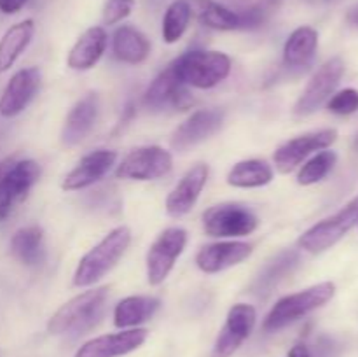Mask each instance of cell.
<instances>
[{"mask_svg": "<svg viewBox=\"0 0 358 357\" xmlns=\"http://www.w3.org/2000/svg\"><path fill=\"white\" fill-rule=\"evenodd\" d=\"M108 287L84 290L56 310L49 318L48 331L51 335H83L93 329L105 314Z\"/></svg>", "mask_w": 358, "mask_h": 357, "instance_id": "obj_1", "label": "cell"}, {"mask_svg": "<svg viewBox=\"0 0 358 357\" xmlns=\"http://www.w3.org/2000/svg\"><path fill=\"white\" fill-rule=\"evenodd\" d=\"M129 244H131L129 227L119 226L108 231L79 261L76 273H73V286L91 287L100 282L124 255Z\"/></svg>", "mask_w": 358, "mask_h": 357, "instance_id": "obj_2", "label": "cell"}, {"mask_svg": "<svg viewBox=\"0 0 358 357\" xmlns=\"http://www.w3.org/2000/svg\"><path fill=\"white\" fill-rule=\"evenodd\" d=\"M175 76L185 86L210 90L227 79L231 74V58L220 51H194L184 52L171 63Z\"/></svg>", "mask_w": 358, "mask_h": 357, "instance_id": "obj_3", "label": "cell"}, {"mask_svg": "<svg viewBox=\"0 0 358 357\" xmlns=\"http://www.w3.org/2000/svg\"><path fill=\"white\" fill-rule=\"evenodd\" d=\"M336 286L332 282H320L317 286H311L299 293L283 296L276 301L275 307L268 314L264 321L266 331H280L287 328L292 322L299 321L304 315L311 314L317 308L324 307L325 303L334 298Z\"/></svg>", "mask_w": 358, "mask_h": 357, "instance_id": "obj_4", "label": "cell"}, {"mask_svg": "<svg viewBox=\"0 0 358 357\" xmlns=\"http://www.w3.org/2000/svg\"><path fill=\"white\" fill-rule=\"evenodd\" d=\"M358 224V196L355 200L343 206L338 214L320 220L310 230L304 231L297 240L303 251L310 254H320L338 244L350 230H353Z\"/></svg>", "mask_w": 358, "mask_h": 357, "instance_id": "obj_5", "label": "cell"}, {"mask_svg": "<svg viewBox=\"0 0 358 357\" xmlns=\"http://www.w3.org/2000/svg\"><path fill=\"white\" fill-rule=\"evenodd\" d=\"M259 219L240 203H219L203 214V230L213 238H240L254 233Z\"/></svg>", "mask_w": 358, "mask_h": 357, "instance_id": "obj_6", "label": "cell"}, {"mask_svg": "<svg viewBox=\"0 0 358 357\" xmlns=\"http://www.w3.org/2000/svg\"><path fill=\"white\" fill-rule=\"evenodd\" d=\"M185 245H187V231L184 227L171 226L157 234L145 258L147 282L150 286H159L168 279Z\"/></svg>", "mask_w": 358, "mask_h": 357, "instance_id": "obj_7", "label": "cell"}, {"mask_svg": "<svg viewBox=\"0 0 358 357\" xmlns=\"http://www.w3.org/2000/svg\"><path fill=\"white\" fill-rule=\"evenodd\" d=\"M173 168L170 150L159 146H145L133 149L115 170L119 178L126 181H156L168 175Z\"/></svg>", "mask_w": 358, "mask_h": 357, "instance_id": "obj_8", "label": "cell"}, {"mask_svg": "<svg viewBox=\"0 0 358 357\" xmlns=\"http://www.w3.org/2000/svg\"><path fill=\"white\" fill-rule=\"evenodd\" d=\"M345 62L339 56H334L329 62H325L315 72V76L311 77L308 86L301 93L299 100L294 105V114L304 118V115H311L313 112H317L339 86L343 76H345Z\"/></svg>", "mask_w": 358, "mask_h": 357, "instance_id": "obj_9", "label": "cell"}, {"mask_svg": "<svg viewBox=\"0 0 358 357\" xmlns=\"http://www.w3.org/2000/svg\"><path fill=\"white\" fill-rule=\"evenodd\" d=\"M41 177V167L34 160L14 161L0 181V223L6 220L17 203L23 202Z\"/></svg>", "mask_w": 358, "mask_h": 357, "instance_id": "obj_10", "label": "cell"}, {"mask_svg": "<svg viewBox=\"0 0 358 357\" xmlns=\"http://www.w3.org/2000/svg\"><path fill=\"white\" fill-rule=\"evenodd\" d=\"M338 139V132L332 128L317 130V132L304 133V135L296 136V139L289 140L283 146H280L275 150V160L276 168L282 174H290L296 167H299L310 154L324 150L331 147L332 144Z\"/></svg>", "mask_w": 358, "mask_h": 357, "instance_id": "obj_11", "label": "cell"}, {"mask_svg": "<svg viewBox=\"0 0 358 357\" xmlns=\"http://www.w3.org/2000/svg\"><path fill=\"white\" fill-rule=\"evenodd\" d=\"M257 322V312L252 304L238 303L231 307L226 324L220 329L217 342L213 345L212 357H231L245 340L252 335Z\"/></svg>", "mask_w": 358, "mask_h": 357, "instance_id": "obj_12", "label": "cell"}, {"mask_svg": "<svg viewBox=\"0 0 358 357\" xmlns=\"http://www.w3.org/2000/svg\"><path fill=\"white\" fill-rule=\"evenodd\" d=\"M224 125V112L219 108L196 111L171 133L170 144L178 153H185L191 147L205 142L215 135Z\"/></svg>", "mask_w": 358, "mask_h": 357, "instance_id": "obj_13", "label": "cell"}, {"mask_svg": "<svg viewBox=\"0 0 358 357\" xmlns=\"http://www.w3.org/2000/svg\"><path fill=\"white\" fill-rule=\"evenodd\" d=\"M192 102L194 100H192L187 86L177 79L171 65L150 83L143 94V105L152 112H161L166 107L185 111L187 107H191Z\"/></svg>", "mask_w": 358, "mask_h": 357, "instance_id": "obj_14", "label": "cell"}, {"mask_svg": "<svg viewBox=\"0 0 358 357\" xmlns=\"http://www.w3.org/2000/svg\"><path fill=\"white\" fill-rule=\"evenodd\" d=\"M38 88H41V70L37 66L17 70L9 79L2 97H0V115L14 118V115L21 114L34 100Z\"/></svg>", "mask_w": 358, "mask_h": 357, "instance_id": "obj_15", "label": "cell"}, {"mask_svg": "<svg viewBox=\"0 0 358 357\" xmlns=\"http://www.w3.org/2000/svg\"><path fill=\"white\" fill-rule=\"evenodd\" d=\"M149 331L145 328L124 329L114 335H103L90 340L77 350L76 357H121L145 343Z\"/></svg>", "mask_w": 358, "mask_h": 357, "instance_id": "obj_16", "label": "cell"}, {"mask_svg": "<svg viewBox=\"0 0 358 357\" xmlns=\"http://www.w3.org/2000/svg\"><path fill=\"white\" fill-rule=\"evenodd\" d=\"M117 153L108 149H98L80 158L79 163L65 175L62 188L65 191H79L101 181L115 164Z\"/></svg>", "mask_w": 358, "mask_h": 357, "instance_id": "obj_17", "label": "cell"}, {"mask_svg": "<svg viewBox=\"0 0 358 357\" xmlns=\"http://www.w3.org/2000/svg\"><path fill=\"white\" fill-rule=\"evenodd\" d=\"M210 177L208 164L198 163L180 178L166 198V212L171 217H182L194 209L199 195Z\"/></svg>", "mask_w": 358, "mask_h": 357, "instance_id": "obj_18", "label": "cell"}, {"mask_svg": "<svg viewBox=\"0 0 358 357\" xmlns=\"http://www.w3.org/2000/svg\"><path fill=\"white\" fill-rule=\"evenodd\" d=\"M100 112V98L96 93H87L80 98L66 115L62 128V144L66 147L79 146L93 130Z\"/></svg>", "mask_w": 358, "mask_h": 357, "instance_id": "obj_19", "label": "cell"}, {"mask_svg": "<svg viewBox=\"0 0 358 357\" xmlns=\"http://www.w3.org/2000/svg\"><path fill=\"white\" fill-rule=\"evenodd\" d=\"M252 245L247 241H217L205 245L196 255V265L205 273H219L243 262L252 254Z\"/></svg>", "mask_w": 358, "mask_h": 357, "instance_id": "obj_20", "label": "cell"}, {"mask_svg": "<svg viewBox=\"0 0 358 357\" xmlns=\"http://www.w3.org/2000/svg\"><path fill=\"white\" fill-rule=\"evenodd\" d=\"M107 31L103 27H91L87 28L80 37L77 38L76 44L72 46L69 52L66 63L72 70H90L100 62L107 49Z\"/></svg>", "mask_w": 358, "mask_h": 357, "instance_id": "obj_21", "label": "cell"}, {"mask_svg": "<svg viewBox=\"0 0 358 357\" xmlns=\"http://www.w3.org/2000/svg\"><path fill=\"white\" fill-rule=\"evenodd\" d=\"M112 52L119 62L138 65L149 58L150 42L138 28L131 27V24H122L114 31Z\"/></svg>", "mask_w": 358, "mask_h": 357, "instance_id": "obj_22", "label": "cell"}, {"mask_svg": "<svg viewBox=\"0 0 358 357\" xmlns=\"http://www.w3.org/2000/svg\"><path fill=\"white\" fill-rule=\"evenodd\" d=\"M318 48V31L311 27H299L289 35L283 48V63L289 69H306L313 62Z\"/></svg>", "mask_w": 358, "mask_h": 357, "instance_id": "obj_23", "label": "cell"}, {"mask_svg": "<svg viewBox=\"0 0 358 357\" xmlns=\"http://www.w3.org/2000/svg\"><path fill=\"white\" fill-rule=\"evenodd\" d=\"M161 307V301L154 296H128L119 301L114 308V326L121 329L138 328L150 321Z\"/></svg>", "mask_w": 358, "mask_h": 357, "instance_id": "obj_24", "label": "cell"}, {"mask_svg": "<svg viewBox=\"0 0 358 357\" xmlns=\"http://www.w3.org/2000/svg\"><path fill=\"white\" fill-rule=\"evenodd\" d=\"M35 34V23L31 20L13 24L0 38V72H6L16 63L21 52L28 48Z\"/></svg>", "mask_w": 358, "mask_h": 357, "instance_id": "obj_25", "label": "cell"}, {"mask_svg": "<svg viewBox=\"0 0 358 357\" xmlns=\"http://www.w3.org/2000/svg\"><path fill=\"white\" fill-rule=\"evenodd\" d=\"M189 4H191L192 14L205 27L220 31L238 30L240 28L238 13L227 9V7L215 2V0H189Z\"/></svg>", "mask_w": 358, "mask_h": 357, "instance_id": "obj_26", "label": "cell"}, {"mask_svg": "<svg viewBox=\"0 0 358 357\" xmlns=\"http://www.w3.org/2000/svg\"><path fill=\"white\" fill-rule=\"evenodd\" d=\"M10 251L14 258L20 259L23 265L35 266L44 259V231L42 227L31 226L21 227L14 233L10 240Z\"/></svg>", "mask_w": 358, "mask_h": 357, "instance_id": "obj_27", "label": "cell"}, {"mask_svg": "<svg viewBox=\"0 0 358 357\" xmlns=\"http://www.w3.org/2000/svg\"><path fill=\"white\" fill-rule=\"evenodd\" d=\"M275 177L271 164L262 160H243L234 164L227 174V184L233 188H262Z\"/></svg>", "mask_w": 358, "mask_h": 357, "instance_id": "obj_28", "label": "cell"}, {"mask_svg": "<svg viewBox=\"0 0 358 357\" xmlns=\"http://www.w3.org/2000/svg\"><path fill=\"white\" fill-rule=\"evenodd\" d=\"M192 10L189 0H173L163 18V41L175 44L185 34L191 21Z\"/></svg>", "mask_w": 358, "mask_h": 357, "instance_id": "obj_29", "label": "cell"}, {"mask_svg": "<svg viewBox=\"0 0 358 357\" xmlns=\"http://www.w3.org/2000/svg\"><path fill=\"white\" fill-rule=\"evenodd\" d=\"M299 262V254L296 251H285L275 259V261L269 262L266 266L264 272L261 273V276L255 282V293H271L273 287L287 275V273L292 272L294 268Z\"/></svg>", "mask_w": 358, "mask_h": 357, "instance_id": "obj_30", "label": "cell"}, {"mask_svg": "<svg viewBox=\"0 0 358 357\" xmlns=\"http://www.w3.org/2000/svg\"><path fill=\"white\" fill-rule=\"evenodd\" d=\"M336 161H338V154L334 150H320L317 156H313L306 164H303V168L297 174V182L301 186L317 184L331 174Z\"/></svg>", "mask_w": 358, "mask_h": 357, "instance_id": "obj_31", "label": "cell"}, {"mask_svg": "<svg viewBox=\"0 0 358 357\" xmlns=\"http://www.w3.org/2000/svg\"><path fill=\"white\" fill-rule=\"evenodd\" d=\"M329 111L338 115H348L358 111V91L353 88L336 93L329 102Z\"/></svg>", "mask_w": 358, "mask_h": 357, "instance_id": "obj_32", "label": "cell"}, {"mask_svg": "<svg viewBox=\"0 0 358 357\" xmlns=\"http://www.w3.org/2000/svg\"><path fill=\"white\" fill-rule=\"evenodd\" d=\"M135 0H107L103 6V23L115 24L131 14Z\"/></svg>", "mask_w": 358, "mask_h": 357, "instance_id": "obj_33", "label": "cell"}, {"mask_svg": "<svg viewBox=\"0 0 358 357\" xmlns=\"http://www.w3.org/2000/svg\"><path fill=\"white\" fill-rule=\"evenodd\" d=\"M241 30H254L259 28L266 20V10L259 6H252L245 9L243 13H238Z\"/></svg>", "mask_w": 358, "mask_h": 357, "instance_id": "obj_34", "label": "cell"}, {"mask_svg": "<svg viewBox=\"0 0 358 357\" xmlns=\"http://www.w3.org/2000/svg\"><path fill=\"white\" fill-rule=\"evenodd\" d=\"M317 354L318 357H336L338 356V345L329 336H322L317 342Z\"/></svg>", "mask_w": 358, "mask_h": 357, "instance_id": "obj_35", "label": "cell"}, {"mask_svg": "<svg viewBox=\"0 0 358 357\" xmlns=\"http://www.w3.org/2000/svg\"><path fill=\"white\" fill-rule=\"evenodd\" d=\"M28 0H0V13L2 14H16L24 7Z\"/></svg>", "mask_w": 358, "mask_h": 357, "instance_id": "obj_36", "label": "cell"}, {"mask_svg": "<svg viewBox=\"0 0 358 357\" xmlns=\"http://www.w3.org/2000/svg\"><path fill=\"white\" fill-rule=\"evenodd\" d=\"M289 357H311V352L306 345L299 343V345H294L292 349H290Z\"/></svg>", "mask_w": 358, "mask_h": 357, "instance_id": "obj_37", "label": "cell"}, {"mask_svg": "<svg viewBox=\"0 0 358 357\" xmlns=\"http://www.w3.org/2000/svg\"><path fill=\"white\" fill-rule=\"evenodd\" d=\"M346 21H348L350 24H355V27H358V2L353 4V6L348 9V13H346Z\"/></svg>", "mask_w": 358, "mask_h": 357, "instance_id": "obj_38", "label": "cell"}, {"mask_svg": "<svg viewBox=\"0 0 358 357\" xmlns=\"http://www.w3.org/2000/svg\"><path fill=\"white\" fill-rule=\"evenodd\" d=\"M13 163H14V158H7V160H3L2 163H0V181H2V177L6 175V172L13 167Z\"/></svg>", "mask_w": 358, "mask_h": 357, "instance_id": "obj_39", "label": "cell"}, {"mask_svg": "<svg viewBox=\"0 0 358 357\" xmlns=\"http://www.w3.org/2000/svg\"><path fill=\"white\" fill-rule=\"evenodd\" d=\"M282 2L283 0H264V6L269 7V9H276V7H280Z\"/></svg>", "mask_w": 358, "mask_h": 357, "instance_id": "obj_40", "label": "cell"}, {"mask_svg": "<svg viewBox=\"0 0 358 357\" xmlns=\"http://www.w3.org/2000/svg\"><path fill=\"white\" fill-rule=\"evenodd\" d=\"M306 2H315V0H306Z\"/></svg>", "mask_w": 358, "mask_h": 357, "instance_id": "obj_41", "label": "cell"}]
</instances>
